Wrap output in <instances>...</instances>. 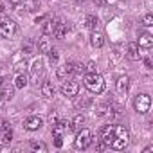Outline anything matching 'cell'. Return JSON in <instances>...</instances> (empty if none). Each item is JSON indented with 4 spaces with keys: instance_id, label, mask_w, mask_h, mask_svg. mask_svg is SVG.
<instances>
[{
    "instance_id": "obj_1",
    "label": "cell",
    "mask_w": 153,
    "mask_h": 153,
    "mask_svg": "<svg viewBox=\"0 0 153 153\" xmlns=\"http://www.w3.org/2000/svg\"><path fill=\"white\" fill-rule=\"evenodd\" d=\"M85 87L92 94H101L105 90V79H103V76L97 74V72H88L85 76Z\"/></svg>"
},
{
    "instance_id": "obj_2",
    "label": "cell",
    "mask_w": 153,
    "mask_h": 153,
    "mask_svg": "<svg viewBox=\"0 0 153 153\" xmlns=\"http://www.w3.org/2000/svg\"><path fill=\"white\" fill-rule=\"evenodd\" d=\"M92 131L90 130H87V128H79V131H78V135H76V139H74V148L76 149H87L90 144H92Z\"/></svg>"
},
{
    "instance_id": "obj_3",
    "label": "cell",
    "mask_w": 153,
    "mask_h": 153,
    "mask_svg": "<svg viewBox=\"0 0 153 153\" xmlns=\"http://www.w3.org/2000/svg\"><path fill=\"white\" fill-rule=\"evenodd\" d=\"M18 31V25L11 18H0V36L2 38H13Z\"/></svg>"
},
{
    "instance_id": "obj_4",
    "label": "cell",
    "mask_w": 153,
    "mask_h": 153,
    "mask_svg": "<svg viewBox=\"0 0 153 153\" xmlns=\"http://www.w3.org/2000/svg\"><path fill=\"white\" fill-rule=\"evenodd\" d=\"M133 106H135V110L139 114H148V110L151 106V97L148 94H139L135 97V101H133Z\"/></svg>"
},
{
    "instance_id": "obj_5",
    "label": "cell",
    "mask_w": 153,
    "mask_h": 153,
    "mask_svg": "<svg viewBox=\"0 0 153 153\" xmlns=\"http://www.w3.org/2000/svg\"><path fill=\"white\" fill-rule=\"evenodd\" d=\"M59 90H61V94L67 96V97H76V96H78V92H79V85L76 83V81H67V83L61 85Z\"/></svg>"
},
{
    "instance_id": "obj_6",
    "label": "cell",
    "mask_w": 153,
    "mask_h": 153,
    "mask_svg": "<svg viewBox=\"0 0 153 153\" xmlns=\"http://www.w3.org/2000/svg\"><path fill=\"white\" fill-rule=\"evenodd\" d=\"M42 124H43V119H42V117H38V115H31V117L25 119L24 128L29 130V131H36V130L42 128Z\"/></svg>"
},
{
    "instance_id": "obj_7",
    "label": "cell",
    "mask_w": 153,
    "mask_h": 153,
    "mask_svg": "<svg viewBox=\"0 0 153 153\" xmlns=\"http://www.w3.org/2000/svg\"><path fill=\"white\" fill-rule=\"evenodd\" d=\"M114 128H115V126L106 124V126H103V128L99 130V140L105 142L106 146H110V142H112V139H114Z\"/></svg>"
},
{
    "instance_id": "obj_8",
    "label": "cell",
    "mask_w": 153,
    "mask_h": 153,
    "mask_svg": "<svg viewBox=\"0 0 153 153\" xmlns=\"http://www.w3.org/2000/svg\"><path fill=\"white\" fill-rule=\"evenodd\" d=\"M67 130H70V123L68 121H56L54 123V128H52V135L54 137H63V133L67 131Z\"/></svg>"
},
{
    "instance_id": "obj_9",
    "label": "cell",
    "mask_w": 153,
    "mask_h": 153,
    "mask_svg": "<svg viewBox=\"0 0 153 153\" xmlns=\"http://www.w3.org/2000/svg\"><path fill=\"white\" fill-rule=\"evenodd\" d=\"M74 63H65V65H61V67H58V70H56V76L59 79H65L67 76H70V74H74Z\"/></svg>"
},
{
    "instance_id": "obj_10",
    "label": "cell",
    "mask_w": 153,
    "mask_h": 153,
    "mask_svg": "<svg viewBox=\"0 0 153 153\" xmlns=\"http://www.w3.org/2000/svg\"><path fill=\"white\" fill-rule=\"evenodd\" d=\"M43 74V59H36L31 67V78L33 81H38V78Z\"/></svg>"
},
{
    "instance_id": "obj_11",
    "label": "cell",
    "mask_w": 153,
    "mask_h": 153,
    "mask_svg": "<svg viewBox=\"0 0 153 153\" xmlns=\"http://www.w3.org/2000/svg\"><path fill=\"white\" fill-rule=\"evenodd\" d=\"M97 115L110 119V117L114 115V105H112V103H103V105H99V106H97Z\"/></svg>"
},
{
    "instance_id": "obj_12",
    "label": "cell",
    "mask_w": 153,
    "mask_h": 153,
    "mask_svg": "<svg viewBox=\"0 0 153 153\" xmlns=\"http://www.w3.org/2000/svg\"><path fill=\"white\" fill-rule=\"evenodd\" d=\"M115 87H117V92L121 96H124L128 92V87H130V78L128 76H121V78L115 81Z\"/></svg>"
},
{
    "instance_id": "obj_13",
    "label": "cell",
    "mask_w": 153,
    "mask_h": 153,
    "mask_svg": "<svg viewBox=\"0 0 153 153\" xmlns=\"http://www.w3.org/2000/svg\"><path fill=\"white\" fill-rule=\"evenodd\" d=\"M67 33H68V27H67V24H61V22H58L56 27L52 29V34H54V38H58V40H63V38L67 36Z\"/></svg>"
},
{
    "instance_id": "obj_14",
    "label": "cell",
    "mask_w": 153,
    "mask_h": 153,
    "mask_svg": "<svg viewBox=\"0 0 153 153\" xmlns=\"http://www.w3.org/2000/svg\"><path fill=\"white\" fill-rule=\"evenodd\" d=\"M153 45V36L149 34V33H142L140 36H139V47H142V49H149Z\"/></svg>"
},
{
    "instance_id": "obj_15",
    "label": "cell",
    "mask_w": 153,
    "mask_h": 153,
    "mask_svg": "<svg viewBox=\"0 0 153 153\" xmlns=\"http://www.w3.org/2000/svg\"><path fill=\"white\" fill-rule=\"evenodd\" d=\"M90 43H92V47H96V49H99V47H103L105 45V36H103V33H92V36H90Z\"/></svg>"
},
{
    "instance_id": "obj_16",
    "label": "cell",
    "mask_w": 153,
    "mask_h": 153,
    "mask_svg": "<svg viewBox=\"0 0 153 153\" xmlns=\"http://www.w3.org/2000/svg\"><path fill=\"white\" fill-rule=\"evenodd\" d=\"M40 92H42L43 97H52L54 96V85H52V81H43Z\"/></svg>"
},
{
    "instance_id": "obj_17",
    "label": "cell",
    "mask_w": 153,
    "mask_h": 153,
    "mask_svg": "<svg viewBox=\"0 0 153 153\" xmlns=\"http://www.w3.org/2000/svg\"><path fill=\"white\" fill-rule=\"evenodd\" d=\"M128 140H130V139H121V137H114V139H112V142H110V146H112L114 149L121 151V149H124V148L128 146Z\"/></svg>"
},
{
    "instance_id": "obj_18",
    "label": "cell",
    "mask_w": 153,
    "mask_h": 153,
    "mask_svg": "<svg viewBox=\"0 0 153 153\" xmlns=\"http://www.w3.org/2000/svg\"><path fill=\"white\" fill-rule=\"evenodd\" d=\"M52 47H51V42H49V38H47V34H43L42 36V40L38 42V51L40 52H43V54H49V51H51Z\"/></svg>"
},
{
    "instance_id": "obj_19",
    "label": "cell",
    "mask_w": 153,
    "mask_h": 153,
    "mask_svg": "<svg viewBox=\"0 0 153 153\" xmlns=\"http://www.w3.org/2000/svg\"><path fill=\"white\" fill-rule=\"evenodd\" d=\"M27 83H29L27 76L24 72H18L16 78H15V88H24V87H27Z\"/></svg>"
},
{
    "instance_id": "obj_20",
    "label": "cell",
    "mask_w": 153,
    "mask_h": 153,
    "mask_svg": "<svg viewBox=\"0 0 153 153\" xmlns=\"http://www.w3.org/2000/svg\"><path fill=\"white\" fill-rule=\"evenodd\" d=\"M128 58L133 59V61L140 59V52H139V45L137 43H130L128 45Z\"/></svg>"
},
{
    "instance_id": "obj_21",
    "label": "cell",
    "mask_w": 153,
    "mask_h": 153,
    "mask_svg": "<svg viewBox=\"0 0 153 153\" xmlns=\"http://www.w3.org/2000/svg\"><path fill=\"white\" fill-rule=\"evenodd\" d=\"M83 123H85V115H81V114H78L72 121H70V128H74V130H79L81 126H83Z\"/></svg>"
},
{
    "instance_id": "obj_22",
    "label": "cell",
    "mask_w": 153,
    "mask_h": 153,
    "mask_svg": "<svg viewBox=\"0 0 153 153\" xmlns=\"http://www.w3.org/2000/svg\"><path fill=\"white\" fill-rule=\"evenodd\" d=\"M34 51H36V43H34L33 40L25 42V43H24V47H22V52H24V54H27V56H29V54H34Z\"/></svg>"
},
{
    "instance_id": "obj_23",
    "label": "cell",
    "mask_w": 153,
    "mask_h": 153,
    "mask_svg": "<svg viewBox=\"0 0 153 153\" xmlns=\"http://www.w3.org/2000/svg\"><path fill=\"white\" fill-rule=\"evenodd\" d=\"M0 97H2V101H11L13 99V88L11 87H4L2 92H0Z\"/></svg>"
},
{
    "instance_id": "obj_24",
    "label": "cell",
    "mask_w": 153,
    "mask_h": 153,
    "mask_svg": "<svg viewBox=\"0 0 153 153\" xmlns=\"http://www.w3.org/2000/svg\"><path fill=\"white\" fill-rule=\"evenodd\" d=\"M85 25H87L88 29H96V25H97V16H96V15H88V16L85 18Z\"/></svg>"
},
{
    "instance_id": "obj_25",
    "label": "cell",
    "mask_w": 153,
    "mask_h": 153,
    "mask_svg": "<svg viewBox=\"0 0 153 153\" xmlns=\"http://www.w3.org/2000/svg\"><path fill=\"white\" fill-rule=\"evenodd\" d=\"M11 140H13V131H11V128L2 130V144H9Z\"/></svg>"
},
{
    "instance_id": "obj_26",
    "label": "cell",
    "mask_w": 153,
    "mask_h": 153,
    "mask_svg": "<svg viewBox=\"0 0 153 153\" xmlns=\"http://www.w3.org/2000/svg\"><path fill=\"white\" fill-rule=\"evenodd\" d=\"M31 148H33L34 151H42V153H45V151H47V146H45L43 142H36V140H34V142H31Z\"/></svg>"
},
{
    "instance_id": "obj_27",
    "label": "cell",
    "mask_w": 153,
    "mask_h": 153,
    "mask_svg": "<svg viewBox=\"0 0 153 153\" xmlns=\"http://www.w3.org/2000/svg\"><path fill=\"white\" fill-rule=\"evenodd\" d=\"M58 58H59L58 51H56V49H51V51H49V61L54 65V63H58Z\"/></svg>"
},
{
    "instance_id": "obj_28",
    "label": "cell",
    "mask_w": 153,
    "mask_h": 153,
    "mask_svg": "<svg viewBox=\"0 0 153 153\" xmlns=\"http://www.w3.org/2000/svg\"><path fill=\"white\" fill-rule=\"evenodd\" d=\"M142 24H144L146 27H151V25H153V15H151V13L144 15V18H142Z\"/></svg>"
},
{
    "instance_id": "obj_29",
    "label": "cell",
    "mask_w": 153,
    "mask_h": 153,
    "mask_svg": "<svg viewBox=\"0 0 153 153\" xmlns=\"http://www.w3.org/2000/svg\"><path fill=\"white\" fill-rule=\"evenodd\" d=\"M54 139H56V140H54V144H56L58 148H61V144H63V137H59V135H58V137H54Z\"/></svg>"
},
{
    "instance_id": "obj_30",
    "label": "cell",
    "mask_w": 153,
    "mask_h": 153,
    "mask_svg": "<svg viewBox=\"0 0 153 153\" xmlns=\"http://www.w3.org/2000/svg\"><path fill=\"white\" fill-rule=\"evenodd\" d=\"M94 4H96L97 7H103V6H105L106 2H105V0H94Z\"/></svg>"
},
{
    "instance_id": "obj_31",
    "label": "cell",
    "mask_w": 153,
    "mask_h": 153,
    "mask_svg": "<svg viewBox=\"0 0 153 153\" xmlns=\"http://www.w3.org/2000/svg\"><path fill=\"white\" fill-rule=\"evenodd\" d=\"M9 2H11L13 6H18V4H22V2H24V0H9Z\"/></svg>"
},
{
    "instance_id": "obj_32",
    "label": "cell",
    "mask_w": 153,
    "mask_h": 153,
    "mask_svg": "<svg viewBox=\"0 0 153 153\" xmlns=\"http://www.w3.org/2000/svg\"><path fill=\"white\" fill-rule=\"evenodd\" d=\"M88 70H90V72H96V67H94V63H92V61L88 63Z\"/></svg>"
},
{
    "instance_id": "obj_33",
    "label": "cell",
    "mask_w": 153,
    "mask_h": 153,
    "mask_svg": "<svg viewBox=\"0 0 153 153\" xmlns=\"http://www.w3.org/2000/svg\"><path fill=\"white\" fill-rule=\"evenodd\" d=\"M151 151H153V146H148V148H144L142 153H151Z\"/></svg>"
},
{
    "instance_id": "obj_34",
    "label": "cell",
    "mask_w": 153,
    "mask_h": 153,
    "mask_svg": "<svg viewBox=\"0 0 153 153\" xmlns=\"http://www.w3.org/2000/svg\"><path fill=\"white\" fill-rule=\"evenodd\" d=\"M144 65H146L148 68H151V59H144Z\"/></svg>"
},
{
    "instance_id": "obj_35",
    "label": "cell",
    "mask_w": 153,
    "mask_h": 153,
    "mask_svg": "<svg viewBox=\"0 0 153 153\" xmlns=\"http://www.w3.org/2000/svg\"><path fill=\"white\" fill-rule=\"evenodd\" d=\"M4 11H6V6H4L2 2H0V13H4Z\"/></svg>"
},
{
    "instance_id": "obj_36",
    "label": "cell",
    "mask_w": 153,
    "mask_h": 153,
    "mask_svg": "<svg viewBox=\"0 0 153 153\" xmlns=\"http://www.w3.org/2000/svg\"><path fill=\"white\" fill-rule=\"evenodd\" d=\"M0 87H2V78H0Z\"/></svg>"
},
{
    "instance_id": "obj_37",
    "label": "cell",
    "mask_w": 153,
    "mask_h": 153,
    "mask_svg": "<svg viewBox=\"0 0 153 153\" xmlns=\"http://www.w3.org/2000/svg\"><path fill=\"white\" fill-rule=\"evenodd\" d=\"M0 133H2V126H0Z\"/></svg>"
}]
</instances>
